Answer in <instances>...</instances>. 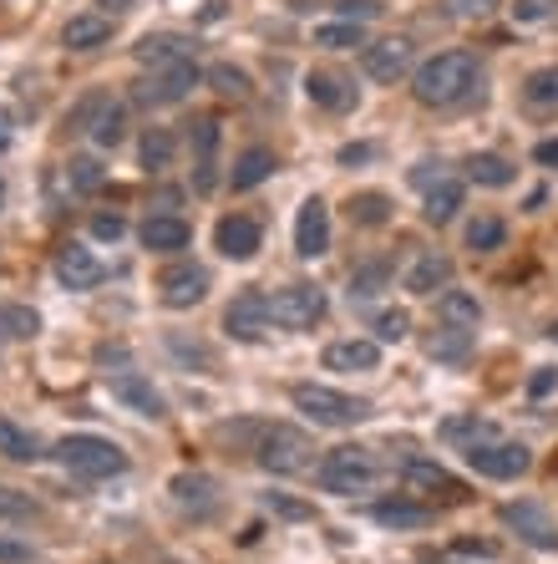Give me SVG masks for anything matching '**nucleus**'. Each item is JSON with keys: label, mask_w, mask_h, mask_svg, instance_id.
<instances>
[{"label": "nucleus", "mask_w": 558, "mask_h": 564, "mask_svg": "<svg viewBox=\"0 0 558 564\" xmlns=\"http://www.w3.org/2000/svg\"><path fill=\"white\" fill-rule=\"evenodd\" d=\"M468 178L472 184H482V188H507L513 178H518V169H513L507 158H497V153H472L468 158Z\"/></svg>", "instance_id": "31"}, {"label": "nucleus", "mask_w": 558, "mask_h": 564, "mask_svg": "<svg viewBox=\"0 0 558 564\" xmlns=\"http://www.w3.org/2000/svg\"><path fill=\"white\" fill-rule=\"evenodd\" d=\"M102 6V15H122V11H132V0H97Z\"/></svg>", "instance_id": "56"}, {"label": "nucleus", "mask_w": 558, "mask_h": 564, "mask_svg": "<svg viewBox=\"0 0 558 564\" xmlns=\"http://www.w3.org/2000/svg\"><path fill=\"white\" fill-rule=\"evenodd\" d=\"M325 250H330V209H325V198H305L295 219V254L320 260Z\"/></svg>", "instance_id": "17"}, {"label": "nucleus", "mask_w": 558, "mask_h": 564, "mask_svg": "<svg viewBox=\"0 0 558 564\" xmlns=\"http://www.w3.org/2000/svg\"><path fill=\"white\" fill-rule=\"evenodd\" d=\"M66 52H97V46H107L112 41V15L102 11H87V15H72L62 31Z\"/></svg>", "instance_id": "23"}, {"label": "nucleus", "mask_w": 558, "mask_h": 564, "mask_svg": "<svg viewBox=\"0 0 558 564\" xmlns=\"http://www.w3.org/2000/svg\"><path fill=\"white\" fill-rule=\"evenodd\" d=\"M513 21H518V26L558 31V0H513Z\"/></svg>", "instance_id": "42"}, {"label": "nucleus", "mask_w": 558, "mask_h": 564, "mask_svg": "<svg viewBox=\"0 0 558 564\" xmlns=\"http://www.w3.org/2000/svg\"><path fill=\"white\" fill-rule=\"evenodd\" d=\"M503 239H507V224L497 219V214H478V219L468 224V250H478V254L503 250Z\"/></svg>", "instance_id": "35"}, {"label": "nucleus", "mask_w": 558, "mask_h": 564, "mask_svg": "<svg viewBox=\"0 0 558 564\" xmlns=\"http://www.w3.org/2000/svg\"><path fill=\"white\" fill-rule=\"evenodd\" d=\"M289 402H295L315 427H355L361 417H371V402L351 392H336V387H320V381H299L289 387Z\"/></svg>", "instance_id": "2"}, {"label": "nucleus", "mask_w": 558, "mask_h": 564, "mask_svg": "<svg viewBox=\"0 0 558 564\" xmlns=\"http://www.w3.org/2000/svg\"><path fill=\"white\" fill-rule=\"evenodd\" d=\"M402 484L412 488V494H422V499H441V503H462V499H468V488L457 484L452 473L441 468V463H431V458H412V463H406Z\"/></svg>", "instance_id": "12"}, {"label": "nucleus", "mask_w": 558, "mask_h": 564, "mask_svg": "<svg viewBox=\"0 0 558 564\" xmlns=\"http://www.w3.org/2000/svg\"><path fill=\"white\" fill-rule=\"evenodd\" d=\"M188 143H194V188L214 194L219 188V118H198Z\"/></svg>", "instance_id": "15"}, {"label": "nucleus", "mask_w": 558, "mask_h": 564, "mask_svg": "<svg viewBox=\"0 0 558 564\" xmlns=\"http://www.w3.org/2000/svg\"><path fill=\"white\" fill-rule=\"evenodd\" d=\"M270 173H274V153H270V148H249V153H239L234 173H229V184L244 194V188H260Z\"/></svg>", "instance_id": "30"}, {"label": "nucleus", "mask_w": 558, "mask_h": 564, "mask_svg": "<svg viewBox=\"0 0 558 564\" xmlns=\"http://www.w3.org/2000/svg\"><path fill=\"white\" fill-rule=\"evenodd\" d=\"M503 524L513 529L523 544H533V550H558V524L538 503H503Z\"/></svg>", "instance_id": "16"}, {"label": "nucleus", "mask_w": 558, "mask_h": 564, "mask_svg": "<svg viewBox=\"0 0 558 564\" xmlns=\"http://www.w3.org/2000/svg\"><path fill=\"white\" fill-rule=\"evenodd\" d=\"M198 62H178V66H163V72H153L147 82H138V102L143 107H168V102H183V97L198 87Z\"/></svg>", "instance_id": "10"}, {"label": "nucleus", "mask_w": 558, "mask_h": 564, "mask_svg": "<svg viewBox=\"0 0 558 564\" xmlns=\"http://www.w3.org/2000/svg\"><path fill=\"white\" fill-rule=\"evenodd\" d=\"M91 235L97 239H122L128 235V219H122V214H97V219H91Z\"/></svg>", "instance_id": "51"}, {"label": "nucleus", "mask_w": 558, "mask_h": 564, "mask_svg": "<svg viewBox=\"0 0 558 564\" xmlns=\"http://www.w3.org/2000/svg\"><path fill=\"white\" fill-rule=\"evenodd\" d=\"M523 102L528 107H558V66H538L523 82Z\"/></svg>", "instance_id": "39"}, {"label": "nucleus", "mask_w": 558, "mask_h": 564, "mask_svg": "<svg viewBox=\"0 0 558 564\" xmlns=\"http://www.w3.org/2000/svg\"><path fill=\"white\" fill-rule=\"evenodd\" d=\"M102 260L91 250H81V245H66L62 254H56V280H62L66 290H97L102 285Z\"/></svg>", "instance_id": "20"}, {"label": "nucleus", "mask_w": 558, "mask_h": 564, "mask_svg": "<svg viewBox=\"0 0 558 564\" xmlns=\"http://www.w3.org/2000/svg\"><path fill=\"white\" fill-rule=\"evenodd\" d=\"M406 330H412V315H406V311H381L376 315V336H381V341H406Z\"/></svg>", "instance_id": "48"}, {"label": "nucleus", "mask_w": 558, "mask_h": 564, "mask_svg": "<svg viewBox=\"0 0 558 564\" xmlns=\"http://www.w3.org/2000/svg\"><path fill=\"white\" fill-rule=\"evenodd\" d=\"M66 178H72V188H77V194H97L107 173H102V163H97V158H72Z\"/></svg>", "instance_id": "43"}, {"label": "nucleus", "mask_w": 558, "mask_h": 564, "mask_svg": "<svg viewBox=\"0 0 558 564\" xmlns=\"http://www.w3.org/2000/svg\"><path fill=\"white\" fill-rule=\"evenodd\" d=\"M497 11V0H447V15L457 21H488Z\"/></svg>", "instance_id": "49"}, {"label": "nucleus", "mask_w": 558, "mask_h": 564, "mask_svg": "<svg viewBox=\"0 0 558 564\" xmlns=\"http://www.w3.org/2000/svg\"><path fill=\"white\" fill-rule=\"evenodd\" d=\"M0 564H36V550H31L26 539L0 534Z\"/></svg>", "instance_id": "50"}, {"label": "nucleus", "mask_w": 558, "mask_h": 564, "mask_svg": "<svg viewBox=\"0 0 558 564\" xmlns=\"http://www.w3.org/2000/svg\"><path fill=\"white\" fill-rule=\"evenodd\" d=\"M447 173H441V163H416L412 169V184H422V188H431V184H441Z\"/></svg>", "instance_id": "52"}, {"label": "nucleus", "mask_w": 558, "mask_h": 564, "mask_svg": "<svg viewBox=\"0 0 558 564\" xmlns=\"http://www.w3.org/2000/svg\"><path fill=\"white\" fill-rule=\"evenodd\" d=\"M457 209H462V184H457V178H441V184L427 188V209H422V219L441 229V224L457 219Z\"/></svg>", "instance_id": "29"}, {"label": "nucleus", "mask_w": 558, "mask_h": 564, "mask_svg": "<svg viewBox=\"0 0 558 564\" xmlns=\"http://www.w3.org/2000/svg\"><path fill=\"white\" fill-rule=\"evenodd\" d=\"M41 330V315L31 305H0V341H31Z\"/></svg>", "instance_id": "34"}, {"label": "nucleus", "mask_w": 558, "mask_h": 564, "mask_svg": "<svg viewBox=\"0 0 558 564\" xmlns=\"http://www.w3.org/2000/svg\"><path fill=\"white\" fill-rule=\"evenodd\" d=\"M381 367V346L376 341H336L325 346V371H376Z\"/></svg>", "instance_id": "25"}, {"label": "nucleus", "mask_w": 558, "mask_h": 564, "mask_svg": "<svg viewBox=\"0 0 558 564\" xmlns=\"http://www.w3.org/2000/svg\"><path fill=\"white\" fill-rule=\"evenodd\" d=\"M11 143V112H6V107H0V148Z\"/></svg>", "instance_id": "57"}, {"label": "nucleus", "mask_w": 558, "mask_h": 564, "mask_svg": "<svg viewBox=\"0 0 558 564\" xmlns=\"http://www.w3.org/2000/svg\"><path fill=\"white\" fill-rule=\"evenodd\" d=\"M412 62H416V46H412V36H386V41H371L365 46V77L371 82H402L406 72H412Z\"/></svg>", "instance_id": "13"}, {"label": "nucleus", "mask_w": 558, "mask_h": 564, "mask_svg": "<svg viewBox=\"0 0 558 564\" xmlns=\"http://www.w3.org/2000/svg\"><path fill=\"white\" fill-rule=\"evenodd\" d=\"M168 564H173V560H168Z\"/></svg>", "instance_id": "59"}, {"label": "nucleus", "mask_w": 558, "mask_h": 564, "mask_svg": "<svg viewBox=\"0 0 558 564\" xmlns=\"http://www.w3.org/2000/svg\"><path fill=\"white\" fill-rule=\"evenodd\" d=\"M188 239H194V229L178 219V214H153V219L143 224V245L157 254H173V250H188Z\"/></svg>", "instance_id": "26"}, {"label": "nucleus", "mask_w": 558, "mask_h": 564, "mask_svg": "<svg viewBox=\"0 0 558 564\" xmlns=\"http://www.w3.org/2000/svg\"><path fill=\"white\" fill-rule=\"evenodd\" d=\"M270 321L285 330H310L325 321V290L320 285H285L270 295Z\"/></svg>", "instance_id": "6"}, {"label": "nucleus", "mask_w": 558, "mask_h": 564, "mask_svg": "<svg viewBox=\"0 0 558 564\" xmlns=\"http://www.w3.org/2000/svg\"><path fill=\"white\" fill-rule=\"evenodd\" d=\"M452 285V260L441 250H422L416 254V264L406 270V290L412 295H437V290Z\"/></svg>", "instance_id": "22"}, {"label": "nucleus", "mask_w": 558, "mask_h": 564, "mask_svg": "<svg viewBox=\"0 0 558 564\" xmlns=\"http://www.w3.org/2000/svg\"><path fill=\"white\" fill-rule=\"evenodd\" d=\"M431 519H437V509H427V503H412V499L376 503V524H386V529H427Z\"/></svg>", "instance_id": "28"}, {"label": "nucleus", "mask_w": 558, "mask_h": 564, "mask_svg": "<svg viewBox=\"0 0 558 564\" xmlns=\"http://www.w3.org/2000/svg\"><path fill=\"white\" fill-rule=\"evenodd\" d=\"M26 519H36V503H31V494L0 488V524H26Z\"/></svg>", "instance_id": "44"}, {"label": "nucleus", "mask_w": 558, "mask_h": 564, "mask_svg": "<svg viewBox=\"0 0 558 564\" xmlns=\"http://www.w3.org/2000/svg\"><path fill=\"white\" fill-rule=\"evenodd\" d=\"M264 509H270L274 519H315V509H310V503L289 499V494H264Z\"/></svg>", "instance_id": "47"}, {"label": "nucleus", "mask_w": 558, "mask_h": 564, "mask_svg": "<svg viewBox=\"0 0 558 564\" xmlns=\"http://www.w3.org/2000/svg\"><path fill=\"white\" fill-rule=\"evenodd\" d=\"M381 478V463L371 447H330L320 458V488L325 494H365Z\"/></svg>", "instance_id": "4"}, {"label": "nucleus", "mask_w": 558, "mask_h": 564, "mask_svg": "<svg viewBox=\"0 0 558 564\" xmlns=\"http://www.w3.org/2000/svg\"><path fill=\"white\" fill-rule=\"evenodd\" d=\"M533 158H538L544 169H558V138H544V143L533 148Z\"/></svg>", "instance_id": "54"}, {"label": "nucleus", "mask_w": 558, "mask_h": 564, "mask_svg": "<svg viewBox=\"0 0 558 564\" xmlns=\"http://www.w3.org/2000/svg\"><path fill=\"white\" fill-rule=\"evenodd\" d=\"M223 330H229L234 341H260L264 330H270V295H260V290L234 295L229 311H223Z\"/></svg>", "instance_id": "14"}, {"label": "nucleus", "mask_w": 558, "mask_h": 564, "mask_svg": "<svg viewBox=\"0 0 558 564\" xmlns=\"http://www.w3.org/2000/svg\"><path fill=\"white\" fill-rule=\"evenodd\" d=\"M138 62L153 66V72H163V66H178V62H194V41L188 36H173V31H157V36H143L138 46Z\"/></svg>", "instance_id": "21"}, {"label": "nucleus", "mask_w": 558, "mask_h": 564, "mask_svg": "<svg viewBox=\"0 0 558 564\" xmlns=\"http://www.w3.org/2000/svg\"><path fill=\"white\" fill-rule=\"evenodd\" d=\"M468 453V463L482 473V478H497V484H507V478H523V473L533 468V453L523 443H507V437H488V443H472L462 447Z\"/></svg>", "instance_id": "8"}, {"label": "nucleus", "mask_w": 558, "mask_h": 564, "mask_svg": "<svg viewBox=\"0 0 558 564\" xmlns=\"http://www.w3.org/2000/svg\"><path fill=\"white\" fill-rule=\"evenodd\" d=\"M107 392H112V402L138 412V417H153V422L168 417V397L157 392L143 371H112V377H107Z\"/></svg>", "instance_id": "9"}, {"label": "nucleus", "mask_w": 558, "mask_h": 564, "mask_svg": "<svg viewBox=\"0 0 558 564\" xmlns=\"http://www.w3.org/2000/svg\"><path fill=\"white\" fill-rule=\"evenodd\" d=\"M72 128L87 132L97 148H118L122 138H128V107L112 102L107 93H91V97H81V107L72 112Z\"/></svg>", "instance_id": "5"}, {"label": "nucleus", "mask_w": 558, "mask_h": 564, "mask_svg": "<svg viewBox=\"0 0 558 564\" xmlns=\"http://www.w3.org/2000/svg\"><path fill=\"white\" fill-rule=\"evenodd\" d=\"M386 285H391V264L386 260H365V264L351 270V301H376Z\"/></svg>", "instance_id": "33"}, {"label": "nucleus", "mask_w": 558, "mask_h": 564, "mask_svg": "<svg viewBox=\"0 0 558 564\" xmlns=\"http://www.w3.org/2000/svg\"><path fill=\"white\" fill-rule=\"evenodd\" d=\"M365 158H376V148H371V143H355V148H340V163H346V169H355V163H365Z\"/></svg>", "instance_id": "53"}, {"label": "nucleus", "mask_w": 558, "mask_h": 564, "mask_svg": "<svg viewBox=\"0 0 558 564\" xmlns=\"http://www.w3.org/2000/svg\"><path fill=\"white\" fill-rule=\"evenodd\" d=\"M548 336H554V341H558V321H554V326H548Z\"/></svg>", "instance_id": "58"}, {"label": "nucleus", "mask_w": 558, "mask_h": 564, "mask_svg": "<svg viewBox=\"0 0 558 564\" xmlns=\"http://www.w3.org/2000/svg\"><path fill=\"white\" fill-rule=\"evenodd\" d=\"M315 46H325V52H355V46H365V31L355 21H330V26L315 31Z\"/></svg>", "instance_id": "38"}, {"label": "nucleus", "mask_w": 558, "mask_h": 564, "mask_svg": "<svg viewBox=\"0 0 558 564\" xmlns=\"http://www.w3.org/2000/svg\"><path fill=\"white\" fill-rule=\"evenodd\" d=\"M0 458H11V463H36V458H41L36 433L15 427L11 417H0Z\"/></svg>", "instance_id": "32"}, {"label": "nucleus", "mask_w": 558, "mask_h": 564, "mask_svg": "<svg viewBox=\"0 0 558 564\" xmlns=\"http://www.w3.org/2000/svg\"><path fill=\"white\" fill-rule=\"evenodd\" d=\"M427 356L431 361H447V367H462V361L472 356V330L447 326V321H441V330H431L427 336Z\"/></svg>", "instance_id": "27"}, {"label": "nucleus", "mask_w": 558, "mask_h": 564, "mask_svg": "<svg viewBox=\"0 0 558 564\" xmlns=\"http://www.w3.org/2000/svg\"><path fill=\"white\" fill-rule=\"evenodd\" d=\"M441 321H447V326H462V330H478L482 305L472 301L468 290H447V295H441Z\"/></svg>", "instance_id": "36"}, {"label": "nucleus", "mask_w": 558, "mask_h": 564, "mask_svg": "<svg viewBox=\"0 0 558 564\" xmlns=\"http://www.w3.org/2000/svg\"><path fill=\"white\" fill-rule=\"evenodd\" d=\"M173 148H178V143H173L168 128H147L143 132V169L147 173H163L173 163Z\"/></svg>", "instance_id": "40"}, {"label": "nucleus", "mask_w": 558, "mask_h": 564, "mask_svg": "<svg viewBox=\"0 0 558 564\" xmlns=\"http://www.w3.org/2000/svg\"><path fill=\"white\" fill-rule=\"evenodd\" d=\"M305 93H310V102L325 107V112H351L355 107V87L346 77H336V72H310V77H305Z\"/></svg>", "instance_id": "24"}, {"label": "nucleus", "mask_w": 558, "mask_h": 564, "mask_svg": "<svg viewBox=\"0 0 558 564\" xmlns=\"http://www.w3.org/2000/svg\"><path fill=\"white\" fill-rule=\"evenodd\" d=\"M157 295H163L168 311H194L208 295V270L204 264H168V270L157 275Z\"/></svg>", "instance_id": "11"}, {"label": "nucleus", "mask_w": 558, "mask_h": 564, "mask_svg": "<svg viewBox=\"0 0 558 564\" xmlns=\"http://www.w3.org/2000/svg\"><path fill=\"white\" fill-rule=\"evenodd\" d=\"M208 87L219 97H234V102H244L254 87H249V72L244 66H234V62H219V66H208Z\"/></svg>", "instance_id": "37"}, {"label": "nucleus", "mask_w": 558, "mask_h": 564, "mask_svg": "<svg viewBox=\"0 0 558 564\" xmlns=\"http://www.w3.org/2000/svg\"><path fill=\"white\" fill-rule=\"evenodd\" d=\"M173 503H178L183 513H194V519H208V513L219 509V484L208 478V473H178L168 484Z\"/></svg>", "instance_id": "19"}, {"label": "nucleus", "mask_w": 558, "mask_h": 564, "mask_svg": "<svg viewBox=\"0 0 558 564\" xmlns=\"http://www.w3.org/2000/svg\"><path fill=\"white\" fill-rule=\"evenodd\" d=\"M381 11H386L381 0H336V15H340V21H355V26H365V21H376Z\"/></svg>", "instance_id": "46"}, {"label": "nucleus", "mask_w": 558, "mask_h": 564, "mask_svg": "<svg viewBox=\"0 0 558 564\" xmlns=\"http://www.w3.org/2000/svg\"><path fill=\"white\" fill-rule=\"evenodd\" d=\"M441 437H452V443H457V437H462V443H488V437H493V427H488V422H478V417H452V422H447V427H441Z\"/></svg>", "instance_id": "45"}, {"label": "nucleus", "mask_w": 558, "mask_h": 564, "mask_svg": "<svg viewBox=\"0 0 558 564\" xmlns=\"http://www.w3.org/2000/svg\"><path fill=\"white\" fill-rule=\"evenodd\" d=\"M412 93L422 107H457L478 93V56L472 52H441L427 66H416Z\"/></svg>", "instance_id": "1"}, {"label": "nucleus", "mask_w": 558, "mask_h": 564, "mask_svg": "<svg viewBox=\"0 0 558 564\" xmlns=\"http://www.w3.org/2000/svg\"><path fill=\"white\" fill-rule=\"evenodd\" d=\"M254 453H260V468L270 473H305L315 463V443L299 427H270Z\"/></svg>", "instance_id": "7"}, {"label": "nucleus", "mask_w": 558, "mask_h": 564, "mask_svg": "<svg viewBox=\"0 0 558 564\" xmlns=\"http://www.w3.org/2000/svg\"><path fill=\"white\" fill-rule=\"evenodd\" d=\"M554 381H558V371H548V367H544L538 377L528 381V392H533V397H548V392H554Z\"/></svg>", "instance_id": "55"}, {"label": "nucleus", "mask_w": 558, "mask_h": 564, "mask_svg": "<svg viewBox=\"0 0 558 564\" xmlns=\"http://www.w3.org/2000/svg\"><path fill=\"white\" fill-rule=\"evenodd\" d=\"M214 245H219L223 260H254L264 245V229L249 214H229V219H219V229H214Z\"/></svg>", "instance_id": "18"}, {"label": "nucleus", "mask_w": 558, "mask_h": 564, "mask_svg": "<svg viewBox=\"0 0 558 564\" xmlns=\"http://www.w3.org/2000/svg\"><path fill=\"white\" fill-rule=\"evenodd\" d=\"M351 219L361 224V229H376V224H386L391 219V198L386 194H351Z\"/></svg>", "instance_id": "41"}, {"label": "nucleus", "mask_w": 558, "mask_h": 564, "mask_svg": "<svg viewBox=\"0 0 558 564\" xmlns=\"http://www.w3.org/2000/svg\"><path fill=\"white\" fill-rule=\"evenodd\" d=\"M56 458H62L66 473H77V478H112V473L128 468V453L118 443H107L97 433H72L56 443Z\"/></svg>", "instance_id": "3"}]
</instances>
